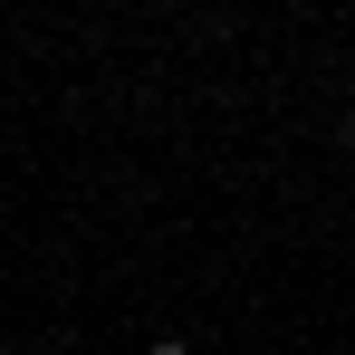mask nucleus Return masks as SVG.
Listing matches in <instances>:
<instances>
[{"mask_svg": "<svg viewBox=\"0 0 355 355\" xmlns=\"http://www.w3.org/2000/svg\"><path fill=\"white\" fill-rule=\"evenodd\" d=\"M144 355H192V346H182V336H154V346H144Z\"/></svg>", "mask_w": 355, "mask_h": 355, "instance_id": "nucleus-1", "label": "nucleus"}]
</instances>
